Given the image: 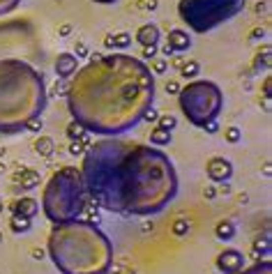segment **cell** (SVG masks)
Masks as SVG:
<instances>
[{
    "instance_id": "6da1fadb",
    "label": "cell",
    "mask_w": 272,
    "mask_h": 274,
    "mask_svg": "<svg viewBox=\"0 0 272 274\" xmlns=\"http://www.w3.org/2000/svg\"><path fill=\"white\" fill-rule=\"evenodd\" d=\"M88 198L125 217L159 214L178 196V173L162 150L129 138H102L83 152Z\"/></svg>"
},
{
    "instance_id": "7a4b0ae2",
    "label": "cell",
    "mask_w": 272,
    "mask_h": 274,
    "mask_svg": "<svg viewBox=\"0 0 272 274\" xmlns=\"http://www.w3.org/2000/svg\"><path fill=\"white\" fill-rule=\"evenodd\" d=\"M67 111L90 134L120 136L155 102V74L134 56L113 53L76 69L67 83Z\"/></svg>"
},
{
    "instance_id": "3957f363",
    "label": "cell",
    "mask_w": 272,
    "mask_h": 274,
    "mask_svg": "<svg viewBox=\"0 0 272 274\" xmlns=\"http://www.w3.org/2000/svg\"><path fill=\"white\" fill-rule=\"evenodd\" d=\"M46 251L60 274H106L113 265V244L90 221L56 224Z\"/></svg>"
},
{
    "instance_id": "277c9868",
    "label": "cell",
    "mask_w": 272,
    "mask_h": 274,
    "mask_svg": "<svg viewBox=\"0 0 272 274\" xmlns=\"http://www.w3.org/2000/svg\"><path fill=\"white\" fill-rule=\"evenodd\" d=\"M49 92L42 71L19 58L0 60V134L26 129L46 108Z\"/></svg>"
},
{
    "instance_id": "5b68a950",
    "label": "cell",
    "mask_w": 272,
    "mask_h": 274,
    "mask_svg": "<svg viewBox=\"0 0 272 274\" xmlns=\"http://www.w3.org/2000/svg\"><path fill=\"white\" fill-rule=\"evenodd\" d=\"M86 207L88 191L83 184L81 169H74V166L58 169L46 182L42 194V210L46 219L53 224L74 221V219H81Z\"/></svg>"
},
{
    "instance_id": "8992f818",
    "label": "cell",
    "mask_w": 272,
    "mask_h": 274,
    "mask_svg": "<svg viewBox=\"0 0 272 274\" xmlns=\"http://www.w3.org/2000/svg\"><path fill=\"white\" fill-rule=\"evenodd\" d=\"M178 106L194 127H203L210 120L219 118V113L224 108V92L215 81L194 78L180 88Z\"/></svg>"
},
{
    "instance_id": "52a82bcc",
    "label": "cell",
    "mask_w": 272,
    "mask_h": 274,
    "mask_svg": "<svg viewBox=\"0 0 272 274\" xmlns=\"http://www.w3.org/2000/svg\"><path fill=\"white\" fill-rule=\"evenodd\" d=\"M244 9V0H180L178 16L194 33H210Z\"/></svg>"
},
{
    "instance_id": "ba28073f",
    "label": "cell",
    "mask_w": 272,
    "mask_h": 274,
    "mask_svg": "<svg viewBox=\"0 0 272 274\" xmlns=\"http://www.w3.org/2000/svg\"><path fill=\"white\" fill-rule=\"evenodd\" d=\"M217 272L222 274H238L244 270V256L240 249H224L215 258Z\"/></svg>"
},
{
    "instance_id": "9c48e42d",
    "label": "cell",
    "mask_w": 272,
    "mask_h": 274,
    "mask_svg": "<svg viewBox=\"0 0 272 274\" xmlns=\"http://www.w3.org/2000/svg\"><path fill=\"white\" fill-rule=\"evenodd\" d=\"M205 175L210 177V182H215V184L231 182V177H233V164H231L226 157H210L208 164H205Z\"/></svg>"
},
{
    "instance_id": "30bf717a",
    "label": "cell",
    "mask_w": 272,
    "mask_h": 274,
    "mask_svg": "<svg viewBox=\"0 0 272 274\" xmlns=\"http://www.w3.org/2000/svg\"><path fill=\"white\" fill-rule=\"evenodd\" d=\"M53 69H56L58 78L67 81V78H72L74 74H76V69H79V58L74 56V53H58Z\"/></svg>"
},
{
    "instance_id": "8fae6325",
    "label": "cell",
    "mask_w": 272,
    "mask_h": 274,
    "mask_svg": "<svg viewBox=\"0 0 272 274\" xmlns=\"http://www.w3.org/2000/svg\"><path fill=\"white\" fill-rule=\"evenodd\" d=\"M169 46L173 49V53H182V51H189L192 49V37H189V33L182 28H173L171 33H169Z\"/></svg>"
},
{
    "instance_id": "7c38bea8",
    "label": "cell",
    "mask_w": 272,
    "mask_h": 274,
    "mask_svg": "<svg viewBox=\"0 0 272 274\" xmlns=\"http://www.w3.org/2000/svg\"><path fill=\"white\" fill-rule=\"evenodd\" d=\"M39 212V203L33 196H21L12 203V214H21V217L33 219Z\"/></svg>"
},
{
    "instance_id": "4fadbf2b",
    "label": "cell",
    "mask_w": 272,
    "mask_h": 274,
    "mask_svg": "<svg viewBox=\"0 0 272 274\" xmlns=\"http://www.w3.org/2000/svg\"><path fill=\"white\" fill-rule=\"evenodd\" d=\"M134 39L141 44V46H157V42H159V28L155 26V23H143L141 28L136 30Z\"/></svg>"
},
{
    "instance_id": "5bb4252c",
    "label": "cell",
    "mask_w": 272,
    "mask_h": 274,
    "mask_svg": "<svg viewBox=\"0 0 272 274\" xmlns=\"http://www.w3.org/2000/svg\"><path fill=\"white\" fill-rule=\"evenodd\" d=\"M39 180H42V175L37 173V171H33V169H26V171H21L19 173V177H16V182L21 184V189H26V191H33L39 184Z\"/></svg>"
},
{
    "instance_id": "9a60e30c",
    "label": "cell",
    "mask_w": 272,
    "mask_h": 274,
    "mask_svg": "<svg viewBox=\"0 0 272 274\" xmlns=\"http://www.w3.org/2000/svg\"><path fill=\"white\" fill-rule=\"evenodd\" d=\"M33 148H35V152L39 157H51L56 152V141L51 136H37L33 141Z\"/></svg>"
},
{
    "instance_id": "2e32d148",
    "label": "cell",
    "mask_w": 272,
    "mask_h": 274,
    "mask_svg": "<svg viewBox=\"0 0 272 274\" xmlns=\"http://www.w3.org/2000/svg\"><path fill=\"white\" fill-rule=\"evenodd\" d=\"M236 233H238L236 224L229 221V219H224V221H219V224L215 226V235H217V240H222V242L233 240V238H236Z\"/></svg>"
},
{
    "instance_id": "e0dca14e",
    "label": "cell",
    "mask_w": 272,
    "mask_h": 274,
    "mask_svg": "<svg viewBox=\"0 0 272 274\" xmlns=\"http://www.w3.org/2000/svg\"><path fill=\"white\" fill-rule=\"evenodd\" d=\"M173 141L171 132H166V129H162V127H155L150 132V145L152 148H159V145H169V143Z\"/></svg>"
},
{
    "instance_id": "ac0fdd59",
    "label": "cell",
    "mask_w": 272,
    "mask_h": 274,
    "mask_svg": "<svg viewBox=\"0 0 272 274\" xmlns=\"http://www.w3.org/2000/svg\"><path fill=\"white\" fill-rule=\"evenodd\" d=\"M65 134H67V138H69V141H81V138H86L90 132H88L83 125H79L76 120H72L69 125L65 127Z\"/></svg>"
},
{
    "instance_id": "d6986e66",
    "label": "cell",
    "mask_w": 272,
    "mask_h": 274,
    "mask_svg": "<svg viewBox=\"0 0 272 274\" xmlns=\"http://www.w3.org/2000/svg\"><path fill=\"white\" fill-rule=\"evenodd\" d=\"M178 69H180V76H182V78L194 81V78L199 76V71H201V63H199V60H187V63L180 65Z\"/></svg>"
},
{
    "instance_id": "ffe728a7",
    "label": "cell",
    "mask_w": 272,
    "mask_h": 274,
    "mask_svg": "<svg viewBox=\"0 0 272 274\" xmlns=\"http://www.w3.org/2000/svg\"><path fill=\"white\" fill-rule=\"evenodd\" d=\"M30 226H33V219H28V217H21V214H12L9 217V228L14 233H28L30 231Z\"/></svg>"
},
{
    "instance_id": "44dd1931",
    "label": "cell",
    "mask_w": 272,
    "mask_h": 274,
    "mask_svg": "<svg viewBox=\"0 0 272 274\" xmlns=\"http://www.w3.org/2000/svg\"><path fill=\"white\" fill-rule=\"evenodd\" d=\"M238 274H272V263L270 260H258L256 265L247 267V270H242Z\"/></svg>"
},
{
    "instance_id": "7402d4cb",
    "label": "cell",
    "mask_w": 272,
    "mask_h": 274,
    "mask_svg": "<svg viewBox=\"0 0 272 274\" xmlns=\"http://www.w3.org/2000/svg\"><path fill=\"white\" fill-rule=\"evenodd\" d=\"M111 46H115V49H127V46H132V35L129 33H115V35H111Z\"/></svg>"
},
{
    "instance_id": "603a6c76",
    "label": "cell",
    "mask_w": 272,
    "mask_h": 274,
    "mask_svg": "<svg viewBox=\"0 0 272 274\" xmlns=\"http://www.w3.org/2000/svg\"><path fill=\"white\" fill-rule=\"evenodd\" d=\"M157 127H162L166 132H173V129L178 127V120H175V115H171V113H162L157 118Z\"/></svg>"
},
{
    "instance_id": "cb8c5ba5",
    "label": "cell",
    "mask_w": 272,
    "mask_h": 274,
    "mask_svg": "<svg viewBox=\"0 0 272 274\" xmlns=\"http://www.w3.org/2000/svg\"><path fill=\"white\" fill-rule=\"evenodd\" d=\"M171 231H173V235H175V238H185L187 233H189V221H187L185 217H178L175 221H173Z\"/></svg>"
},
{
    "instance_id": "d4e9b609",
    "label": "cell",
    "mask_w": 272,
    "mask_h": 274,
    "mask_svg": "<svg viewBox=\"0 0 272 274\" xmlns=\"http://www.w3.org/2000/svg\"><path fill=\"white\" fill-rule=\"evenodd\" d=\"M224 138H226V143H238L240 138H242V132H240L238 127H226V132H224Z\"/></svg>"
},
{
    "instance_id": "484cf974",
    "label": "cell",
    "mask_w": 272,
    "mask_h": 274,
    "mask_svg": "<svg viewBox=\"0 0 272 274\" xmlns=\"http://www.w3.org/2000/svg\"><path fill=\"white\" fill-rule=\"evenodd\" d=\"M86 150L88 148L81 141H69V148H67V152H69L72 157H83V152H86Z\"/></svg>"
},
{
    "instance_id": "4316f807",
    "label": "cell",
    "mask_w": 272,
    "mask_h": 274,
    "mask_svg": "<svg viewBox=\"0 0 272 274\" xmlns=\"http://www.w3.org/2000/svg\"><path fill=\"white\" fill-rule=\"evenodd\" d=\"M19 2H21V0H0V16L9 14L12 9H16L19 7Z\"/></svg>"
},
{
    "instance_id": "83f0119b",
    "label": "cell",
    "mask_w": 272,
    "mask_h": 274,
    "mask_svg": "<svg viewBox=\"0 0 272 274\" xmlns=\"http://www.w3.org/2000/svg\"><path fill=\"white\" fill-rule=\"evenodd\" d=\"M148 67H150L152 74H166V69H169V63H166V60H152Z\"/></svg>"
},
{
    "instance_id": "f1b7e54d",
    "label": "cell",
    "mask_w": 272,
    "mask_h": 274,
    "mask_svg": "<svg viewBox=\"0 0 272 274\" xmlns=\"http://www.w3.org/2000/svg\"><path fill=\"white\" fill-rule=\"evenodd\" d=\"M42 127H44V120H42V115H39V118H33L28 122V125H26V129H28V132H42Z\"/></svg>"
},
{
    "instance_id": "f546056e",
    "label": "cell",
    "mask_w": 272,
    "mask_h": 274,
    "mask_svg": "<svg viewBox=\"0 0 272 274\" xmlns=\"http://www.w3.org/2000/svg\"><path fill=\"white\" fill-rule=\"evenodd\" d=\"M180 88H182V85H180L178 81H169V83H166V95H175V97H178Z\"/></svg>"
},
{
    "instance_id": "4dcf8cb0",
    "label": "cell",
    "mask_w": 272,
    "mask_h": 274,
    "mask_svg": "<svg viewBox=\"0 0 272 274\" xmlns=\"http://www.w3.org/2000/svg\"><path fill=\"white\" fill-rule=\"evenodd\" d=\"M157 118H159V113H157L155 106H150V108L145 111V115H143V120H148V122H157Z\"/></svg>"
},
{
    "instance_id": "1f68e13d",
    "label": "cell",
    "mask_w": 272,
    "mask_h": 274,
    "mask_svg": "<svg viewBox=\"0 0 272 274\" xmlns=\"http://www.w3.org/2000/svg\"><path fill=\"white\" fill-rule=\"evenodd\" d=\"M203 129H205L208 134H217V129H219V122H217V120H210V122H205V125H203Z\"/></svg>"
},
{
    "instance_id": "d6a6232c",
    "label": "cell",
    "mask_w": 272,
    "mask_h": 274,
    "mask_svg": "<svg viewBox=\"0 0 272 274\" xmlns=\"http://www.w3.org/2000/svg\"><path fill=\"white\" fill-rule=\"evenodd\" d=\"M74 56H76V58L90 56V53H88V46H86V44H76V53H74Z\"/></svg>"
},
{
    "instance_id": "836d02e7",
    "label": "cell",
    "mask_w": 272,
    "mask_h": 274,
    "mask_svg": "<svg viewBox=\"0 0 272 274\" xmlns=\"http://www.w3.org/2000/svg\"><path fill=\"white\" fill-rule=\"evenodd\" d=\"M157 56V46H143V58H155Z\"/></svg>"
},
{
    "instance_id": "e575fe53",
    "label": "cell",
    "mask_w": 272,
    "mask_h": 274,
    "mask_svg": "<svg viewBox=\"0 0 272 274\" xmlns=\"http://www.w3.org/2000/svg\"><path fill=\"white\" fill-rule=\"evenodd\" d=\"M53 95H67V83H65V81L56 83V88H53Z\"/></svg>"
},
{
    "instance_id": "d590c367",
    "label": "cell",
    "mask_w": 272,
    "mask_h": 274,
    "mask_svg": "<svg viewBox=\"0 0 272 274\" xmlns=\"http://www.w3.org/2000/svg\"><path fill=\"white\" fill-rule=\"evenodd\" d=\"M203 196H205V198H215L217 196L215 187H205V189H203Z\"/></svg>"
},
{
    "instance_id": "8d00e7d4",
    "label": "cell",
    "mask_w": 272,
    "mask_h": 274,
    "mask_svg": "<svg viewBox=\"0 0 272 274\" xmlns=\"http://www.w3.org/2000/svg\"><path fill=\"white\" fill-rule=\"evenodd\" d=\"M58 33H60L63 37H67L69 33H72V26H69V23H65V26H60V30H58Z\"/></svg>"
},
{
    "instance_id": "74e56055",
    "label": "cell",
    "mask_w": 272,
    "mask_h": 274,
    "mask_svg": "<svg viewBox=\"0 0 272 274\" xmlns=\"http://www.w3.org/2000/svg\"><path fill=\"white\" fill-rule=\"evenodd\" d=\"M162 53H164V56H173V49H171V46H169V44H166L164 49H162Z\"/></svg>"
},
{
    "instance_id": "f35d334b",
    "label": "cell",
    "mask_w": 272,
    "mask_h": 274,
    "mask_svg": "<svg viewBox=\"0 0 272 274\" xmlns=\"http://www.w3.org/2000/svg\"><path fill=\"white\" fill-rule=\"evenodd\" d=\"M93 2H97V5H111V2H115V0H93Z\"/></svg>"
},
{
    "instance_id": "ab89813d",
    "label": "cell",
    "mask_w": 272,
    "mask_h": 274,
    "mask_svg": "<svg viewBox=\"0 0 272 274\" xmlns=\"http://www.w3.org/2000/svg\"><path fill=\"white\" fill-rule=\"evenodd\" d=\"M155 7H157V0H148V9H150V12H152V9H155Z\"/></svg>"
},
{
    "instance_id": "60d3db41",
    "label": "cell",
    "mask_w": 272,
    "mask_h": 274,
    "mask_svg": "<svg viewBox=\"0 0 272 274\" xmlns=\"http://www.w3.org/2000/svg\"><path fill=\"white\" fill-rule=\"evenodd\" d=\"M0 214H2V201H0Z\"/></svg>"
},
{
    "instance_id": "b9f144b4",
    "label": "cell",
    "mask_w": 272,
    "mask_h": 274,
    "mask_svg": "<svg viewBox=\"0 0 272 274\" xmlns=\"http://www.w3.org/2000/svg\"><path fill=\"white\" fill-rule=\"evenodd\" d=\"M0 242H2V235H0Z\"/></svg>"
}]
</instances>
